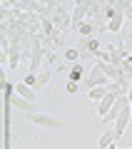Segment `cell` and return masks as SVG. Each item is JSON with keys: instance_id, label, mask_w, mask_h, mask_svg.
I'll use <instances>...</instances> for the list:
<instances>
[{"instance_id": "cell-1", "label": "cell", "mask_w": 132, "mask_h": 149, "mask_svg": "<svg viewBox=\"0 0 132 149\" xmlns=\"http://www.w3.org/2000/svg\"><path fill=\"white\" fill-rule=\"evenodd\" d=\"M130 112H132V104L125 95L117 97V119H115V134L117 139L125 134V127H127V119H130Z\"/></svg>"}, {"instance_id": "cell-2", "label": "cell", "mask_w": 132, "mask_h": 149, "mask_svg": "<svg viewBox=\"0 0 132 149\" xmlns=\"http://www.w3.org/2000/svg\"><path fill=\"white\" fill-rule=\"evenodd\" d=\"M107 82V70H105V62H97L95 67H92V72L87 74V85L90 87H100Z\"/></svg>"}, {"instance_id": "cell-3", "label": "cell", "mask_w": 132, "mask_h": 149, "mask_svg": "<svg viewBox=\"0 0 132 149\" xmlns=\"http://www.w3.org/2000/svg\"><path fill=\"white\" fill-rule=\"evenodd\" d=\"M85 15H87V8H85V5H77V8H75V10H72V22H70V30H77L80 22L85 20Z\"/></svg>"}, {"instance_id": "cell-4", "label": "cell", "mask_w": 132, "mask_h": 149, "mask_svg": "<svg viewBox=\"0 0 132 149\" xmlns=\"http://www.w3.org/2000/svg\"><path fill=\"white\" fill-rule=\"evenodd\" d=\"M107 15H110V30L112 32H120V27H122V13L107 8Z\"/></svg>"}, {"instance_id": "cell-5", "label": "cell", "mask_w": 132, "mask_h": 149, "mask_svg": "<svg viewBox=\"0 0 132 149\" xmlns=\"http://www.w3.org/2000/svg\"><path fill=\"white\" fill-rule=\"evenodd\" d=\"M32 122L35 124H42V127H58V119H53V117H45V114H32Z\"/></svg>"}, {"instance_id": "cell-6", "label": "cell", "mask_w": 132, "mask_h": 149, "mask_svg": "<svg viewBox=\"0 0 132 149\" xmlns=\"http://www.w3.org/2000/svg\"><path fill=\"white\" fill-rule=\"evenodd\" d=\"M15 92H18L20 97H25L27 102H35V100H37V95H35V92H32L27 85H18V87H15Z\"/></svg>"}, {"instance_id": "cell-7", "label": "cell", "mask_w": 132, "mask_h": 149, "mask_svg": "<svg viewBox=\"0 0 132 149\" xmlns=\"http://www.w3.org/2000/svg\"><path fill=\"white\" fill-rule=\"evenodd\" d=\"M115 139H117V134H115V129H107V132L102 134V139H100V149H105L107 144H110V142H115Z\"/></svg>"}, {"instance_id": "cell-8", "label": "cell", "mask_w": 132, "mask_h": 149, "mask_svg": "<svg viewBox=\"0 0 132 149\" xmlns=\"http://www.w3.org/2000/svg\"><path fill=\"white\" fill-rule=\"evenodd\" d=\"M107 92H110V90H105V87H92V90H90V97H92V100H97V102H102V97H105Z\"/></svg>"}, {"instance_id": "cell-9", "label": "cell", "mask_w": 132, "mask_h": 149, "mask_svg": "<svg viewBox=\"0 0 132 149\" xmlns=\"http://www.w3.org/2000/svg\"><path fill=\"white\" fill-rule=\"evenodd\" d=\"M48 80H50V70H48V72H42L40 77H37V80H35V90H40L42 85H48Z\"/></svg>"}, {"instance_id": "cell-10", "label": "cell", "mask_w": 132, "mask_h": 149, "mask_svg": "<svg viewBox=\"0 0 132 149\" xmlns=\"http://www.w3.org/2000/svg\"><path fill=\"white\" fill-rule=\"evenodd\" d=\"M70 77H72V82L80 80V77H82V67H80V65H77V67H72V74H70Z\"/></svg>"}, {"instance_id": "cell-11", "label": "cell", "mask_w": 132, "mask_h": 149, "mask_svg": "<svg viewBox=\"0 0 132 149\" xmlns=\"http://www.w3.org/2000/svg\"><path fill=\"white\" fill-rule=\"evenodd\" d=\"M80 32H82V35H90L92 27H90V25H80Z\"/></svg>"}, {"instance_id": "cell-12", "label": "cell", "mask_w": 132, "mask_h": 149, "mask_svg": "<svg viewBox=\"0 0 132 149\" xmlns=\"http://www.w3.org/2000/svg\"><path fill=\"white\" fill-rule=\"evenodd\" d=\"M117 149H120V147H117Z\"/></svg>"}]
</instances>
